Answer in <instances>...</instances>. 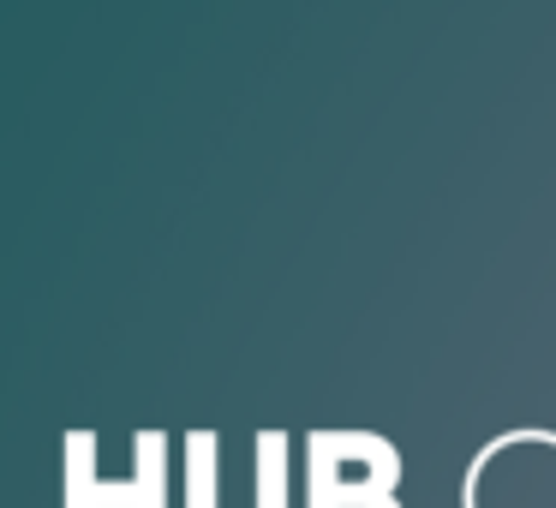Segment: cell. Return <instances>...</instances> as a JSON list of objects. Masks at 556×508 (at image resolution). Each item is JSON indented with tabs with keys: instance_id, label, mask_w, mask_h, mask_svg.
Returning a JSON list of instances; mask_svg holds the SVG:
<instances>
[{
	"instance_id": "6da1fadb",
	"label": "cell",
	"mask_w": 556,
	"mask_h": 508,
	"mask_svg": "<svg viewBox=\"0 0 556 508\" xmlns=\"http://www.w3.org/2000/svg\"><path fill=\"white\" fill-rule=\"evenodd\" d=\"M305 508H401V448L377 431H312Z\"/></svg>"
},
{
	"instance_id": "7a4b0ae2",
	"label": "cell",
	"mask_w": 556,
	"mask_h": 508,
	"mask_svg": "<svg viewBox=\"0 0 556 508\" xmlns=\"http://www.w3.org/2000/svg\"><path fill=\"white\" fill-rule=\"evenodd\" d=\"M102 436H61V508H168V431H132V479L97 472Z\"/></svg>"
}]
</instances>
